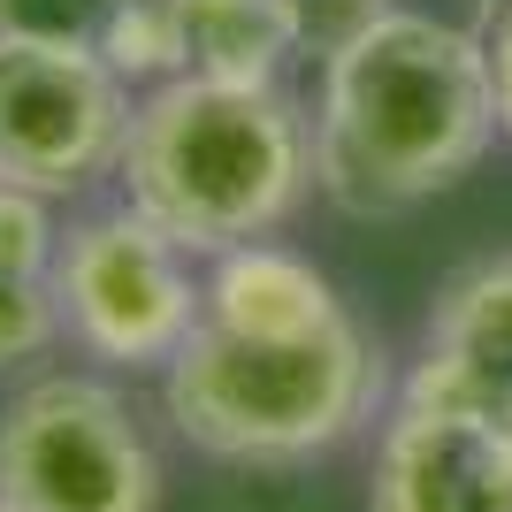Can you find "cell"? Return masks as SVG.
Instances as JSON below:
<instances>
[{"mask_svg":"<svg viewBox=\"0 0 512 512\" xmlns=\"http://www.w3.org/2000/svg\"><path fill=\"white\" fill-rule=\"evenodd\" d=\"M54 299H62L69 344H85L100 367H169L199 329L207 283L192 253L161 237L138 207H100L62 230L54 253Z\"/></svg>","mask_w":512,"mask_h":512,"instance_id":"cell-5","label":"cell"},{"mask_svg":"<svg viewBox=\"0 0 512 512\" xmlns=\"http://www.w3.org/2000/svg\"><path fill=\"white\" fill-rule=\"evenodd\" d=\"M482 62H490V100H497V130L512 138V0H482Z\"/></svg>","mask_w":512,"mask_h":512,"instance_id":"cell-16","label":"cell"},{"mask_svg":"<svg viewBox=\"0 0 512 512\" xmlns=\"http://www.w3.org/2000/svg\"><path fill=\"white\" fill-rule=\"evenodd\" d=\"M184 39V77H283L299 54V23L283 0H161Z\"/></svg>","mask_w":512,"mask_h":512,"instance_id":"cell-10","label":"cell"},{"mask_svg":"<svg viewBox=\"0 0 512 512\" xmlns=\"http://www.w3.org/2000/svg\"><path fill=\"white\" fill-rule=\"evenodd\" d=\"M207 306H199V321H214V329H237V337H314V329H337L344 299L337 283L321 276L306 253H291V245H268V237H253V245H230V253L207 260Z\"/></svg>","mask_w":512,"mask_h":512,"instance_id":"cell-9","label":"cell"},{"mask_svg":"<svg viewBox=\"0 0 512 512\" xmlns=\"http://www.w3.org/2000/svg\"><path fill=\"white\" fill-rule=\"evenodd\" d=\"M0 512H8V505H0Z\"/></svg>","mask_w":512,"mask_h":512,"instance_id":"cell-17","label":"cell"},{"mask_svg":"<svg viewBox=\"0 0 512 512\" xmlns=\"http://www.w3.org/2000/svg\"><path fill=\"white\" fill-rule=\"evenodd\" d=\"M406 390L512 428V253L474 260L467 276L444 283Z\"/></svg>","mask_w":512,"mask_h":512,"instance_id":"cell-8","label":"cell"},{"mask_svg":"<svg viewBox=\"0 0 512 512\" xmlns=\"http://www.w3.org/2000/svg\"><path fill=\"white\" fill-rule=\"evenodd\" d=\"M8 512H153L161 459L130 398L100 375H31L0 406Z\"/></svg>","mask_w":512,"mask_h":512,"instance_id":"cell-4","label":"cell"},{"mask_svg":"<svg viewBox=\"0 0 512 512\" xmlns=\"http://www.w3.org/2000/svg\"><path fill=\"white\" fill-rule=\"evenodd\" d=\"M367 512H512V428L398 390L367 474Z\"/></svg>","mask_w":512,"mask_h":512,"instance_id":"cell-7","label":"cell"},{"mask_svg":"<svg viewBox=\"0 0 512 512\" xmlns=\"http://www.w3.org/2000/svg\"><path fill=\"white\" fill-rule=\"evenodd\" d=\"M161 406L176 436L230 467H306L337 451L383 406V352L360 321L314 337H237L199 321L161 367Z\"/></svg>","mask_w":512,"mask_h":512,"instance_id":"cell-3","label":"cell"},{"mask_svg":"<svg viewBox=\"0 0 512 512\" xmlns=\"http://www.w3.org/2000/svg\"><path fill=\"white\" fill-rule=\"evenodd\" d=\"M115 184L161 237L214 260L291 222L314 184V123L283 77H169L130 107Z\"/></svg>","mask_w":512,"mask_h":512,"instance_id":"cell-2","label":"cell"},{"mask_svg":"<svg viewBox=\"0 0 512 512\" xmlns=\"http://www.w3.org/2000/svg\"><path fill=\"white\" fill-rule=\"evenodd\" d=\"M283 8H291V23H299V46L329 54V46H337L344 31L375 23L383 8H398V0H283Z\"/></svg>","mask_w":512,"mask_h":512,"instance_id":"cell-15","label":"cell"},{"mask_svg":"<svg viewBox=\"0 0 512 512\" xmlns=\"http://www.w3.org/2000/svg\"><path fill=\"white\" fill-rule=\"evenodd\" d=\"M100 54L130 92H153L169 77H184V39H176V16L161 0H130L123 16L100 31Z\"/></svg>","mask_w":512,"mask_h":512,"instance_id":"cell-11","label":"cell"},{"mask_svg":"<svg viewBox=\"0 0 512 512\" xmlns=\"http://www.w3.org/2000/svg\"><path fill=\"white\" fill-rule=\"evenodd\" d=\"M54 253H62V230H54V199L23 192V184H0V268H23V276H54Z\"/></svg>","mask_w":512,"mask_h":512,"instance_id":"cell-14","label":"cell"},{"mask_svg":"<svg viewBox=\"0 0 512 512\" xmlns=\"http://www.w3.org/2000/svg\"><path fill=\"white\" fill-rule=\"evenodd\" d=\"M306 123L314 184L329 207L360 222L421 207L451 192L497 138L482 39L428 8H383L321 54V92Z\"/></svg>","mask_w":512,"mask_h":512,"instance_id":"cell-1","label":"cell"},{"mask_svg":"<svg viewBox=\"0 0 512 512\" xmlns=\"http://www.w3.org/2000/svg\"><path fill=\"white\" fill-rule=\"evenodd\" d=\"M62 337H69V329H62L54 276H23V268H0V375H23V367H39Z\"/></svg>","mask_w":512,"mask_h":512,"instance_id":"cell-12","label":"cell"},{"mask_svg":"<svg viewBox=\"0 0 512 512\" xmlns=\"http://www.w3.org/2000/svg\"><path fill=\"white\" fill-rule=\"evenodd\" d=\"M130 0H0L8 39H62V46H100V31Z\"/></svg>","mask_w":512,"mask_h":512,"instance_id":"cell-13","label":"cell"},{"mask_svg":"<svg viewBox=\"0 0 512 512\" xmlns=\"http://www.w3.org/2000/svg\"><path fill=\"white\" fill-rule=\"evenodd\" d=\"M138 92L107 69L100 46L8 39L0 31V184L39 199H77L123 161Z\"/></svg>","mask_w":512,"mask_h":512,"instance_id":"cell-6","label":"cell"}]
</instances>
